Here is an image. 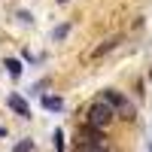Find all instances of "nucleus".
<instances>
[{
	"mask_svg": "<svg viewBox=\"0 0 152 152\" xmlns=\"http://www.w3.org/2000/svg\"><path fill=\"white\" fill-rule=\"evenodd\" d=\"M3 67L9 70V76H21V61H15V58H6Z\"/></svg>",
	"mask_w": 152,
	"mask_h": 152,
	"instance_id": "6",
	"label": "nucleus"
},
{
	"mask_svg": "<svg viewBox=\"0 0 152 152\" xmlns=\"http://www.w3.org/2000/svg\"><path fill=\"white\" fill-rule=\"evenodd\" d=\"M6 104H9L12 110H15L21 119H31V107H28V100H24L21 94H9V100H6Z\"/></svg>",
	"mask_w": 152,
	"mask_h": 152,
	"instance_id": "3",
	"label": "nucleus"
},
{
	"mask_svg": "<svg viewBox=\"0 0 152 152\" xmlns=\"http://www.w3.org/2000/svg\"><path fill=\"white\" fill-rule=\"evenodd\" d=\"M113 116H116V113H113V107L107 104V100H94L91 107L85 110V125H91V128H97V131H104L107 125L113 122Z\"/></svg>",
	"mask_w": 152,
	"mask_h": 152,
	"instance_id": "1",
	"label": "nucleus"
},
{
	"mask_svg": "<svg viewBox=\"0 0 152 152\" xmlns=\"http://www.w3.org/2000/svg\"><path fill=\"white\" fill-rule=\"evenodd\" d=\"M34 149V140H31V137H24V140H18L15 146H12V152H31Z\"/></svg>",
	"mask_w": 152,
	"mask_h": 152,
	"instance_id": "7",
	"label": "nucleus"
},
{
	"mask_svg": "<svg viewBox=\"0 0 152 152\" xmlns=\"http://www.w3.org/2000/svg\"><path fill=\"white\" fill-rule=\"evenodd\" d=\"M58 3H67V0H58Z\"/></svg>",
	"mask_w": 152,
	"mask_h": 152,
	"instance_id": "11",
	"label": "nucleus"
},
{
	"mask_svg": "<svg viewBox=\"0 0 152 152\" xmlns=\"http://www.w3.org/2000/svg\"><path fill=\"white\" fill-rule=\"evenodd\" d=\"M116 43H119V40H116V37H113V40H107L104 46H97V49H94V58H100V55H104V52H110V49L116 46Z\"/></svg>",
	"mask_w": 152,
	"mask_h": 152,
	"instance_id": "8",
	"label": "nucleus"
},
{
	"mask_svg": "<svg viewBox=\"0 0 152 152\" xmlns=\"http://www.w3.org/2000/svg\"><path fill=\"white\" fill-rule=\"evenodd\" d=\"M40 104H43L49 113H61V110H64V100H61V97H55V94H43V100H40Z\"/></svg>",
	"mask_w": 152,
	"mask_h": 152,
	"instance_id": "4",
	"label": "nucleus"
},
{
	"mask_svg": "<svg viewBox=\"0 0 152 152\" xmlns=\"http://www.w3.org/2000/svg\"><path fill=\"white\" fill-rule=\"evenodd\" d=\"M67 146H64V134H61V128L55 131V152H64Z\"/></svg>",
	"mask_w": 152,
	"mask_h": 152,
	"instance_id": "9",
	"label": "nucleus"
},
{
	"mask_svg": "<svg viewBox=\"0 0 152 152\" xmlns=\"http://www.w3.org/2000/svg\"><path fill=\"white\" fill-rule=\"evenodd\" d=\"M100 100H107V104L113 107V113H119V116H125V119H134V107H131V100L125 97L122 91H116V88H107V91L100 94Z\"/></svg>",
	"mask_w": 152,
	"mask_h": 152,
	"instance_id": "2",
	"label": "nucleus"
},
{
	"mask_svg": "<svg viewBox=\"0 0 152 152\" xmlns=\"http://www.w3.org/2000/svg\"><path fill=\"white\" fill-rule=\"evenodd\" d=\"M79 152H110V146L107 143H85V140H79Z\"/></svg>",
	"mask_w": 152,
	"mask_h": 152,
	"instance_id": "5",
	"label": "nucleus"
},
{
	"mask_svg": "<svg viewBox=\"0 0 152 152\" xmlns=\"http://www.w3.org/2000/svg\"><path fill=\"white\" fill-rule=\"evenodd\" d=\"M67 31H70L67 24H61V28H55V31H52V37H55V40H61V37H67Z\"/></svg>",
	"mask_w": 152,
	"mask_h": 152,
	"instance_id": "10",
	"label": "nucleus"
}]
</instances>
